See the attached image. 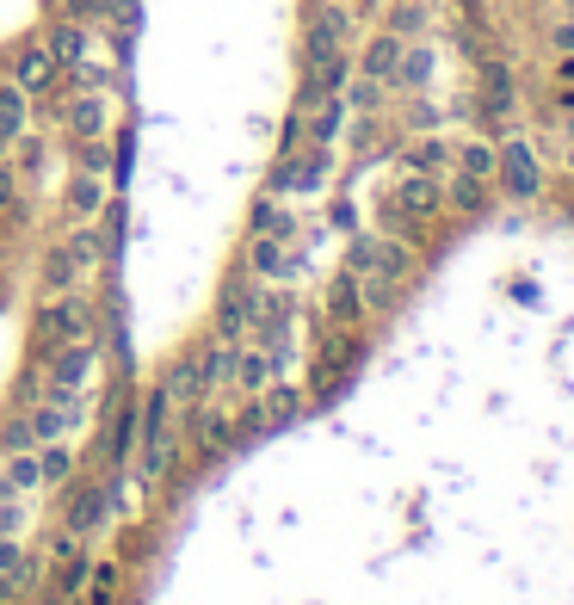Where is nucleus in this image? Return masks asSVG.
I'll return each instance as SVG.
<instances>
[{"label": "nucleus", "instance_id": "nucleus-3", "mask_svg": "<svg viewBox=\"0 0 574 605\" xmlns=\"http://www.w3.org/2000/svg\"><path fill=\"white\" fill-rule=\"evenodd\" d=\"M451 198H457L463 210H476V204H482V180H470V173H463V180H457V192H451Z\"/></svg>", "mask_w": 574, "mask_h": 605}, {"label": "nucleus", "instance_id": "nucleus-5", "mask_svg": "<svg viewBox=\"0 0 574 605\" xmlns=\"http://www.w3.org/2000/svg\"><path fill=\"white\" fill-rule=\"evenodd\" d=\"M568 167H574V130H568Z\"/></svg>", "mask_w": 574, "mask_h": 605}, {"label": "nucleus", "instance_id": "nucleus-2", "mask_svg": "<svg viewBox=\"0 0 574 605\" xmlns=\"http://www.w3.org/2000/svg\"><path fill=\"white\" fill-rule=\"evenodd\" d=\"M463 173H470V180H488V173H494V149L470 142V149H463Z\"/></svg>", "mask_w": 574, "mask_h": 605}, {"label": "nucleus", "instance_id": "nucleus-4", "mask_svg": "<svg viewBox=\"0 0 574 605\" xmlns=\"http://www.w3.org/2000/svg\"><path fill=\"white\" fill-rule=\"evenodd\" d=\"M556 44H562V50H574V19H568V25L556 31Z\"/></svg>", "mask_w": 574, "mask_h": 605}, {"label": "nucleus", "instance_id": "nucleus-1", "mask_svg": "<svg viewBox=\"0 0 574 605\" xmlns=\"http://www.w3.org/2000/svg\"><path fill=\"white\" fill-rule=\"evenodd\" d=\"M500 173H507V186H513L519 198H531V192H537V155H531V142H507Z\"/></svg>", "mask_w": 574, "mask_h": 605}]
</instances>
